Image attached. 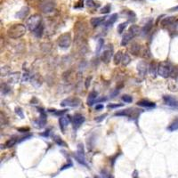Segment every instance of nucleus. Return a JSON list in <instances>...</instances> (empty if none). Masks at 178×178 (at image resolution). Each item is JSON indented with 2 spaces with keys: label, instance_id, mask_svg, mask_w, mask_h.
<instances>
[{
  "label": "nucleus",
  "instance_id": "nucleus-55",
  "mask_svg": "<svg viewBox=\"0 0 178 178\" xmlns=\"http://www.w3.org/2000/svg\"><path fill=\"white\" fill-rule=\"evenodd\" d=\"M177 10H178V6H175V7H173V8L169 9V12H175V11H177Z\"/></svg>",
  "mask_w": 178,
  "mask_h": 178
},
{
  "label": "nucleus",
  "instance_id": "nucleus-15",
  "mask_svg": "<svg viewBox=\"0 0 178 178\" xmlns=\"http://www.w3.org/2000/svg\"><path fill=\"white\" fill-rule=\"evenodd\" d=\"M152 20H150L148 22H146L145 25L143 27L142 29V31H141V35H142L143 37H146L147 35H149L150 31H151V29H152Z\"/></svg>",
  "mask_w": 178,
  "mask_h": 178
},
{
  "label": "nucleus",
  "instance_id": "nucleus-27",
  "mask_svg": "<svg viewBox=\"0 0 178 178\" xmlns=\"http://www.w3.org/2000/svg\"><path fill=\"white\" fill-rule=\"evenodd\" d=\"M49 111L51 113H53L54 116L62 117V116H64L65 113L68 112V110L67 109H64V110H49Z\"/></svg>",
  "mask_w": 178,
  "mask_h": 178
},
{
  "label": "nucleus",
  "instance_id": "nucleus-2",
  "mask_svg": "<svg viewBox=\"0 0 178 178\" xmlns=\"http://www.w3.org/2000/svg\"><path fill=\"white\" fill-rule=\"evenodd\" d=\"M42 23V18L39 14H33L27 21V27L29 31L34 32Z\"/></svg>",
  "mask_w": 178,
  "mask_h": 178
},
{
  "label": "nucleus",
  "instance_id": "nucleus-12",
  "mask_svg": "<svg viewBox=\"0 0 178 178\" xmlns=\"http://www.w3.org/2000/svg\"><path fill=\"white\" fill-rule=\"evenodd\" d=\"M148 70H149V66L145 62L142 61L137 64V71L141 77H145L148 72Z\"/></svg>",
  "mask_w": 178,
  "mask_h": 178
},
{
  "label": "nucleus",
  "instance_id": "nucleus-26",
  "mask_svg": "<svg viewBox=\"0 0 178 178\" xmlns=\"http://www.w3.org/2000/svg\"><path fill=\"white\" fill-rule=\"evenodd\" d=\"M167 130L170 132H174L178 130V118H175V120L169 124V126L167 127Z\"/></svg>",
  "mask_w": 178,
  "mask_h": 178
},
{
  "label": "nucleus",
  "instance_id": "nucleus-1",
  "mask_svg": "<svg viewBox=\"0 0 178 178\" xmlns=\"http://www.w3.org/2000/svg\"><path fill=\"white\" fill-rule=\"evenodd\" d=\"M26 33V27L21 23L13 24L7 29V35L9 38L16 39H20L22 36H24Z\"/></svg>",
  "mask_w": 178,
  "mask_h": 178
},
{
  "label": "nucleus",
  "instance_id": "nucleus-6",
  "mask_svg": "<svg viewBox=\"0 0 178 178\" xmlns=\"http://www.w3.org/2000/svg\"><path fill=\"white\" fill-rule=\"evenodd\" d=\"M171 70L172 67L167 63H159L158 66V74L164 78H167L171 75Z\"/></svg>",
  "mask_w": 178,
  "mask_h": 178
},
{
  "label": "nucleus",
  "instance_id": "nucleus-56",
  "mask_svg": "<svg viewBox=\"0 0 178 178\" xmlns=\"http://www.w3.org/2000/svg\"><path fill=\"white\" fill-rule=\"evenodd\" d=\"M94 178H99V177H98V176H96V175H95V176H94Z\"/></svg>",
  "mask_w": 178,
  "mask_h": 178
},
{
  "label": "nucleus",
  "instance_id": "nucleus-24",
  "mask_svg": "<svg viewBox=\"0 0 178 178\" xmlns=\"http://www.w3.org/2000/svg\"><path fill=\"white\" fill-rule=\"evenodd\" d=\"M117 20H118V13H114V14H112V15L110 16L109 18H107V19L105 20L104 25H105L106 27L111 26L112 24H114V22H116Z\"/></svg>",
  "mask_w": 178,
  "mask_h": 178
},
{
  "label": "nucleus",
  "instance_id": "nucleus-40",
  "mask_svg": "<svg viewBox=\"0 0 178 178\" xmlns=\"http://www.w3.org/2000/svg\"><path fill=\"white\" fill-rule=\"evenodd\" d=\"M110 9H111V6H110V4H108V5H104L102 7V8L101 9V13H103V14H107V13H109L110 12Z\"/></svg>",
  "mask_w": 178,
  "mask_h": 178
},
{
  "label": "nucleus",
  "instance_id": "nucleus-49",
  "mask_svg": "<svg viewBox=\"0 0 178 178\" xmlns=\"http://www.w3.org/2000/svg\"><path fill=\"white\" fill-rule=\"evenodd\" d=\"M106 100H107L106 97H104V96H102V97H100V98H98V99H96V101H95L94 103H102V102H105Z\"/></svg>",
  "mask_w": 178,
  "mask_h": 178
},
{
  "label": "nucleus",
  "instance_id": "nucleus-46",
  "mask_svg": "<svg viewBox=\"0 0 178 178\" xmlns=\"http://www.w3.org/2000/svg\"><path fill=\"white\" fill-rule=\"evenodd\" d=\"M102 176L104 177V178H112L111 175H110L109 172L106 171V170H102Z\"/></svg>",
  "mask_w": 178,
  "mask_h": 178
},
{
  "label": "nucleus",
  "instance_id": "nucleus-29",
  "mask_svg": "<svg viewBox=\"0 0 178 178\" xmlns=\"http://www.w3.org/2000/svg\"><path fill=\"white\" fill-rule=\"evenodd\" d=\"M141 54H142V56L145 59H150L151 57V53L149 47H143V50H141Z\"/></svg>",
  "mask_w": 178,
  "mask_h": 178
},
{
  "label": "nucleus",
  "instance_id": "nucleus-34",
  "mask_svg": "<svg viewBox=\"0 0 178 178\" xmlns=\"http://www.w3.org/2000/svg\"><path fill=\"white\" fill-rule=\"evenodd\" d=\"M103 44H104V40H103L102 39H100L98 41H97V44H96V49H95V52L96 54H99L100 51L102 50Z\"/></svg>",
  "mask_w": 178,
  "mask_h": 178
},
{
  "label": "nucleus",
  "instance_id": "nucleus-8",
  "mask_svg": "<svg viewBox=\"0 0 178 178\" xmlns=\"http://www.w3.org/2000/svg\"><path fill=\"white\" fill-rule=\"evenodd\" d=\"M138 110H134V109H126L123 110L117 111L114 114L115 116H123V117H128V118H135L139 116V111Z\"/></svg>",
  "mask_w": 178,
  "mask_h": 178
},
{
  "label": "nucleus",
  "instance_id": "nucleus-4",
  "mask_svg": "<svg viewBox=\"0 0 178 178\" xmlns=\"http://www.w3.org/2000/svg\"><path fill=\"white\" fill-rule=\"evenodd\" d=\"M39 9L44 13H49L54 10V3L51 0H43L38 4Z\"/></svg>",
  "mask_w": 178,
  "mask_h": 178
},
{
  "label": "nucleus",
  "instance_id": "nucleus-3",
  "mask_svg": "<svg viewBox=\"0 0 178 178\" xmlns=\"http://www.w3.org/2000/svg\"><path fill=\"white\" fill-rule=\"evenodd\" d=\"M57 44L62 49L69 48L71 44V35L69 32L62 34L57 39Z\"/></svg>",
  "mask_w": 178,
  "mask_h": 178
},
{
  "label": "nucleus",
  "instance_id": "nucleus-32",
  "mask_svg": "<svg viewBox=\"0 0 178 178\" xmlns=\"http://www.w3.org/2000/svg\"><path fill=\"white\" fill-rule=\"evenodd\" d=\"M130 62H131V57L129 56V54H124L121 63H122L124 66H128V65L130 63Z\"/></svg>",
  "mask_w": 178,
  "mask_h": 178
},
{
  "label": "nucleus",
  "instance_id": "nucleus-42",
  "mask_svg": "<svg viewBox=\"0 0 178 178\" xmlns=\"http://www.w3.org/2000/svg\"><path fill=\"white\" fill-rule=\"evenodd\" d=\"M124 104L123 103H110V104L107 105L108 109H117V108H120L122 107Z\"/></svg>",
  "mask_w": 178,
  "mask_h": 178
},
{
  "label": "nucleus",
  "instance_id": "nucleus-45",
  "mask_svg": "<svg viewBox=\"0 0 178 178\" xmlns=\"http://www.w3.org/2000/svg\"><path fill=\"white\" fill-rule=\"evenodd\" d=\"M29 72H24L21 75V81L22 82H26V81L29 80Z\"/></svg>",
  "mask_w": 178,
  "mask_h": 178
},
{
  "label": "nucleus",
  "instance_id": "nucleus-35",
  "mask_svg": "<svg viewBox=\"0 0 178 178\" xmlns=\"http://www.w3.org/2000/svg\"><path fill=\"white\" fill-rule=\"evenodd\" d=\"M10 71H11V69L9 68L8 66H4L1 68V76L2 77H5V76H8L10 74Z\"/></svg>",
  "mask_w": 178,
  "mask_h": 178
},
{
  "label": "nucleus",
  "instance_id": "nucleus-41",
  "mask_svg": "<svg viewBox=\"0 0 178 178\" xmlns=\"http://www.w3.org/2000/svg\"><path fill=\"white\" fill-rule=\"evenodd\" d=\"M128 18H129V21H136V15H135V13L128 10Z\"/></svg>",
  "mask_w": 178,
  "mask_h": 178
},
{
  "label": "nucleus",
  "instance_id": "nucleus-11",
  "mask_svg": "<svg viewBox=\"0 0 178 178\" xmlns=\"http://www.w3.org/2000/svg\"><path fill=\"white\" fill-rule=\"evenodd\" d=\"M112 55H113V49H112V47L110 46L103 52L102 56H101V59L104 63H109L111 57H112Z\"/></svg>",
  "mask_w": 178,
  "mask_h": 178
},
{
  "label": "nucleus",
  "instance_id": "nucleus-22",
  "mask_svg": "<svg viewBox=\"0 0 178 178\" xmlns=\"http://www.w3.org/2000/svg\"><path fill=\"white\" fill-rule=\"evenodd\" d=\"M175 21V16H168V17H166L164 18L162 21H161V25L163 27H167V26H169L174 23V21Z\"/></svg>",
  "mask_w": 178,
  "mask_h": 178
},
{
  "label": "nucleus",
  "instance_id": "nucleus-31",
  "mask_svg": "<svg viewBox=\"0 0 178 178\" xmlns=\"http://www.w3.org/2000/svg\"><path fill=\"white\" fill-rule=\"evenodd\" d=\"M44 23L42 22L40 26L34 31V35L37 37V38H41V37L43 36V33H44Z\"/></svg>",
  "mask_w": 178,
  "mask_h": 178
},
{
  "label": "nucleus",
  "instance_id": "nucleus-9",
  "mask_svg": "<svg viewBox=\"0 0 178 178\" xmlns=\"http://www.w3.org/2000/svg\"><path fill=\"white\" fill-rule=\"evenodd\" d=\"M71 118H72V117H70L69 115L62 116V117H61L60 118H59V125H60V128H61L62 133H65L70 122H71Z\"/></svg>",
  "mask_w": 178,
  "mask_h": 178
},
{
  "label": "nucleus",
  "instance_id": "nucleus-16",
  "mask_svg": "<svg viewBox=\"0 0 178 178\" xmlns=\"http://www.w3.org/2000/svg\"><path fill=\"white\" fill-rule=\"evenodd\" d=\"M98 97V93L96 91H93L91 92L90 94H88V97H87V105L88 106H92L93 104H94V102L96 101V99H97Z\"/></svg>",
  "mask_w": 178,
  "mask_h": 178
},
{
  "label": "nucleus",
  "instance_id": "nucleus-18",
  "mask_svg": "<svg viewBox=\"0 0 178 178\" xmlns=\"http://www.w3.org/2000/svg\"><path fill=\"white\" fill-rule=\"evenodd\" d=\"M133 39H134V36L129 31H128L127 33H125L122 37V39H121V46H126Z\"/></svg>",
  "mask_w": 178,
  "mask_h": 178
},
{
  "label": "nucleus",
  "instance_id": "nucleus-44",
  "mask_svg": "<svg viewBox=\"0 0 178 178\" xmlns=\"http://www.w3.org/2000/svg\"><path fill=\"white\" fill-rule=\"evenodd\" d=\"M86 6L88 7H94V8H96V7H98L99 5H95V2L94 1H92V0H89V1H86Z\"/></svg>",
  "mask_w": 178,
  "mask_h": 178
},
{
  "label": "nucleus",
  "instance_id": "nucleus-17",
  "mask_svg": "<svg viewBox=\"0 0 178 178\" xmlns=\"http://www.w3.org/2000/svg\"><path fill=\"white\" fill-rule=\"evenodd\" d=\"M29 7L24 6V7H22V8H21L19 12L16 13L15 16H16V18H18V19H24V18L27 17V15L29 14Z\"/></svg>",
  "mask_w": 178,
  "mask_h": 178
},
{
  "label": "nucleus",
  "instance_id": "nucleus-37",
  "mask_svg": "<svg viewBox=\"0 0 178 178\" xmlns=\"http://www.w3.org/2000/svg\"><path fill=\"white\" fill-rule=\"evenodd\" d=\"M128 24V21H126V22H123V23H120V25L118 26V28H117L118 32L120 33V34L123 33V31H125V29L127 28Z\"/></svg>",
  "mask_w": 178,
  "mask_h": 178
},
{
  "label": "nucleus",
  "instance_id": "nucleus-47",
  "mask_svg": "<svg viewBox=\"0 0 178 178\" xmlns=\"http://www.w3.org/2000/svg\"><path fill=\"white\" fill-rule=\"evenodd\" d=\"M91 80H92V77H88L86 78V82H85V86L86 88H88L89 86H90V83H91Z\"/></svg>",
  "mask_w": 178,
  "mask_h": 178
},
{
  "label": "nucleus",
  "instance_id": "nucleus-10",
  "mask_svg": "<svg viewBox=\"0 0 178 178\" xmlns=\"http://www.w3.org/2000/svg\"><path fill=\"white\" fill-rule=\"evenodd\" d=\"M71 122H72V125H73V128L75 129H77L85 122V118H84L83 115L77 113L75 115H73V117L71 118Z\"/></svg>",
  "mask_w": 178,
  "mask_h": 178
},
{
  "label": "nucleus",
  "instance_id": "nucleus-48",
  "mask_svg": "<svg viewBox=\"0 0 178 178\" xmlns=\"http://www.w3.org/2000/svg\"><path fill=\"white\" fill-rule=\"evenodd\" d=\"M107 117V114H103L102 116H99V117H96L95 118V121H97V122H101L103 120H104V118Z\"/></svg>",
  "mask_w": 178,
  "mask_h": 178
},
{
  "label": "nucleus",
  "instance_id": "nucleus-52",
  "mask_svg": "<svg viewBox=\"0 0 178 178\" xmlns=\"http://www.w3.org/2000/svg\"><path fill=\"white\" fill-rule=\"evenodd\" d=\"M103 107H104V106H103V105L102 104V103H98V104L95 106V110H102V109H103Z\"/></svg>",
  "mask_w": 178,
  "mask_h": 178
},
{
  "label": "nucleus",
  "instance_id": "nucleus-20",
  "mask_svg": "<svg viewBox=\"0 0 178 178\" xmlns=\"http://www.w3.org/2000/svg\"><path fill=\"white\" fill-rule=\"evenodd\" d=\"M138 106H142V107H146V108H154L156 107V104L153 102L148 101V100H141L137 102Z\"/></svg>",
  "mask_w": 178,
  "mask_h": 178
},
{
  "label": "nucleus",
  "instance_id": "nucleus-5",
  "mask_svg": "<svg viewBox=\"0 0 178 178\" xmlns=\"http://www.w3.org/2000/svg\"><path fill=\"white\" fill-rule=\"evenodd\" d=\"M74 158H75L76 160L78 163H80L81 165L88 167V165L85 159V150H84V146L82 143H79L78 145V151L76 152V154H74Z\"/></svg>",
  "mask_w": 178,
  "mask_h": 178
},
{
  "label": "nucleus",
  "instance_id": "nucleus-54",
  "mask_svg": "<svg viewBox=\"0 0 178 178\" xmlns=\"http://www.w3.org/2000/svg\"><path fill=\"white\" fill-rule=\"evenodd\" d=\"M133 178H139L138 177V171L137 170H135L133 173Z\"/></svg>",
  "mask_w": 178,
  "mask_h": 178
},
{
  "label": "nucleus",
  "instance_id": "nucleus-57",
  "mask_svg": "<svg viewBox=\"0 0 178 178\" xmlns=\"http://www.w3.org/2000/svg\"><path fill=\"white\" fill-rule=\"evenodd\" d=\"M86 178H89V177H86Z\"/></svg>",
  "mask_w": 178,
  "mask_h": 178
},
{
  "label": "nucleus",
  "instance_id": "nucleus-19",
  "mask_svg": "<svg viewBox=\"0 0 178 178\" xmlns=\"http://www.w3.org/2000/svg\"><path fill=\"white\" fill-rule=\"evenodd\" d=\"M105 20L106 17H94L90 20V23L94 28H96L102 24L103 21H105Z\"/></svg>",
  "mask_w": 178,
  "mask_h": 178
},
{
  "label": "nucleus",
  "instance_id": "nucleus-13",
  "mask_svg": "<svg viewBox=\"0 0 178 178\" xmlns=\"http://www.w3.org/2000/svg\"><path fill=\"white\" fill-rule=\"evenodd\" d=\"M163 101L166 103L167 105L170 107H175L178 108V101H176L175 98H174L173 96L170 95H164L163 96Z\"/></svg>",
  "mask_w": 178,
  "mask_h": 178
},
{
  "label": "nucleus",
  "instance_id": "nucleus-33",
  "mask_svg": "<svg viewBox=\"0 0 178 178\" xmlns=\"http://www.w3.org/2000/svg\"><path fill=\"white\" fill-rule=\"evenodd\" d=\"M19 79H20V73L19 72H15L10 76V81L12 83H18Z\"/></svg>",
  "mask_w": 178,
  "mask_h": 178
},
{
  "label": "nucleus",
  "instance_id": "nucleus-25",
  "mask_svg": "<svg viewBox=\"0 0 178 178\" xmlns=\"http://www.w3.org/2000/svg\"><path fill=\"white\" fill-rule=\"evenodd\" d=\"M128 31L134 36V38H135V37H137L139 34H141V31H142V29H141L140 27L137 26V25H132V26H130Z\"/></svg>",
  "mask_w": 178,
  "mask_h": 178
},
{
  "label": "nucleus",
  "instance_id": "nucleus-28",
  "mask_svg": "<svg viewBox=\"0 0 178 178\" xmlns=\"http://www.w3.org/2000/svg\"><path fill=\"white\" fill-rule=\"evenodd\" d=\"M17 141H18V139H17L16 136H13V137H11L10 139H8V140L6 141L5 143V148H11V147H13V146H14V144L17 143Z\"/></svg>",
  "mask_w": 178,
  "mask_h": 178
},
{
  "label": "nucleus",
  "instance_id": "nucleus-14",
  "mask_svg": "<svg viewBox=\"0 0 178 178\" xmlns=\"http://www.w3.org/2000/svg\"><path fill=\"white\" fill-rule=\"evenodd\" d=\"M141 50H142V46L138 43H133L129 48L130 53L133 55H135V56L139 55V54L141 53Z\"/></svg>",
  "mask_w": 178,
  "mask_h": 178
},
{
  "label": "nucleus",
  "instance_id": "nucleus-39",
  "mask_svg": "<svg viewBox=\"0 0 178 178\" xmlns=\"http://www.w3.org/2000/svg\"><path fill=\"white\" fill-rule=\"evenodd\" d=\"M121 100L125 102H127V103H130L133 102V97L131 95H128V94H124L121 96Z\"/></svg>",
  "mask_w": 178,
  "mask_h": 178
},
{
  "label": "nucleus",
  "instance_id": "nucleus-38",
  "mask_svg": "<svg viewBox=\"0 0 178 178\" xmlns=\"http://www.w3.org/2000/svg\"><path fill=\"white\" fill-rule=\"evenodd\" d=\"M10 92V86L7 84H2L1 85V93L3 94H6Z\"/></svg>",
  "mask_w": 178,
  "mask_h": 178
},
{
  "label": "nucleus",
  "instance_id": "nucleus-7",
  "mask_svg": "<svg viewBox=\"0 0 178 178\" xmlns=\"http://www.w3.org/2000/svg\"><path fill=\"white\" fill-rule=\"evenodd\" d=\"M81 101L78 97H69L66 98L61 102L62 107H78L80 105Z\"/></svg>",
  "mask_w": 178,
  "mask_h": 178
},
{
  "label": "nucleus",
  "instance_id": "nucleus-43",
  "mask_svg": "<svg viewBox=\"0 0 178 178\" xmlns=\"http://www.w3.org/2000/svg\"><path fill=\"white\" fill-rule=\"evenodd\" d=\"M15 113L21 118H24V113H23V111H22V109L20 108V107H16L15 108Z\"/></svg>",
  "mask_w": 178,
  "mask_h": 178
},
{
  "label": "nucleus",
  "instance_id": "nucleus-21",
  "mask_svg": "<svg viewBox=\"0 0 178 178\" xmlns=\"http://www.w3.org/2000/svg\"><path fill=\"white\" fill-rule=\"evenodd\" d=\"M31 83L36 87L41 86V84H42V79H41V77L39 76V74H35V75H33L31 77Z\"/></svg>",
  "mask_w": 178,
  "mask_h": 178
},
{
  "label": "nucleus",
  "instance_id": "nucleus-50",
  "mask_svg": "<svg viewBox=\"0 0 178 178\" xmlns=\"http://www.w3.org/2000/svg\"><path fill=\"white\" fill-rule=\"evenodd\" d=\"M72 162H68V164H66V165H63L62 167H61V170H64V169H67V168H69V167H72Z\"/></svg>",
  "mask_w": 178,
  "mask_h": 178
},
{
  "label": "nucleus",
  "instance_id": "nucleus-36",
  "mask_svg": "<svg viewBox=\"0 0 178 178\" xmlns=\"http://www.w3.org/2000/svg\"><path fill=\"white\" fill-rule=\"evenodd\" d=\"M54 142L58 144V145H60V146H63V147H67V143L65 142H63L62 139L60 137V136H54Z\"/></svg>",
  "mask_w": 178,
  "mask_h": 178
},
{
  "label": "nucleus",
  "instance_id": "nucleus-53",
  "mask_svg": "<svg viewBox=\"0 0 178 178\" xmlns=\"http://www.w3.org/2000/svg\"><path fill=\"white\" fill-rule=\"evenodd\" d=\"M31 136H32L31 135H26V136L21 137V140H20V142H23V141H25V140H27V139H29V138H31Z\"/></svg>",
  "mask_w": 178,
  "mask_h": 178
},
{
  "label": "nucleus",
  "instance_id": "nucleus-30",
  "mask_svg": "<svg viewBox=\"0 0 178 178\" xmlns=\"http://www.w3.org/2000/svg\"><path fill=\"white\" fill-rule=\"evenodd\" d=\"M149 70H150V73L151 75H152V77H156L157 75V71H158V68H157V64H156L154 62H152L150 66H149Z\"/></svg>",
  "mask_w": 178,
  "mask_h": 178
},
{
  "label": "nucleus",
  "instance_id": "nucleus-23",
  "mask_svg": "<svg viewBox=\"0 0 178 178\" xmlns=\"http://www.w3.org/2000/svg\"><path fill=\"white\" fill-rule=\"evenodd\" d=\"M123 52L122 51H118L117 53L115 54L114 55V58H113V62L115 65H118L120 64L121 62H122V59H123Z\"/></svg>",
  "mask_w": 178,
  "mask_h": 178
},
{
  "label": "nucleus",
  "instance_id": "nucleus-51",
  "mask_svg": "<svg viewBox=\"0 0 178 178\" xmlns=\"http://www.w3.org/2000/svg\"><path fill=\"white\" fill-rule=\"evenodd\" d=\"M17 130L20 131L21 133H25V132L29 131V128H18Z\"/></svg>",
  "mask_w": 178,
  "mask_h": 178
}]
</instances>
